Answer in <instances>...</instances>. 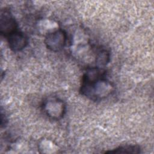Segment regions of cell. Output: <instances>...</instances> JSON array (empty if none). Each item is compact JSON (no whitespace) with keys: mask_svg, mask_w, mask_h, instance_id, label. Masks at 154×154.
I'll list each match as a JSON object with an SVG mask.
<instances>
[{"mask_svg":"<svg viewBox=\"0 0 154 154\" xmlns=\"http://www.w3.org/2000/svg\"><path fill=\"white\" fill-rule=\"evenodd\" d=\"M113 90L112 83L106 78V71L95 67L87 69L84 73L79 92L90 100L99 101L109 96Z\"/></svg>","mask_w":154,"mask_h":154,"instance_id":"1","label":"cell"},{"mask_svg":"<svg viewBox=\"0 0 154 154\" xmlns=\"http://www.w3.org/2000/svg\"><path fill=\"white\" fill-rule=\"evenodd\" d=\"M42 109L50 119L55 120H60L66 112V105L64 102L57 97L46 99L42 105Z\"/></svg>","mask_w":154,"mask_h":154,"instance_id":"2","label":"cell"},{"mask_svg":"<svg viewBox=\"0 0 154 154\" xmlns=\"http://www.w3.org/2000/svg\"><path fill=\"white\" fill-rule=\"evenodd\" d=\"M67 35L62 29H56L48 32L45 37V44L46 48L53 52L61 51L66 45Z\"/></svg>","mask_w":154,"mask_h":154,"instance_id":"3","label":"cell"},{"mask_svg":"<svg viewBox=\"0 0 154 154\" xmlns=\"http://www.w3.org/2000/svg\"><path fill=\"white\" fill-rule=\"evenodd\" d=\"M18 30V25L11 14L7 8L1 9L0 13V33L5 37Z\"/></svg>","mask_w":154,"mask_h":154,"instance_id":"4","label":"cell"},{"mask_svg":"<svg viewBox=\"0 0 154 154\" xmlns=\"http://www.w3.org/2000/svg\"><path fill=\"white\" fill-rule=\"evenodd\" d=\"M10 49L14 52H19L25 48L28 44L26 35L20 31H16L7 37Z\"/></svg>","mask_w":154,"mask_h":154,"instance_id":"5","label":"cell"},{"mask_svg":"<svg viewBox=\"0 0 154 154\" xmlns=\"http://www.w3.org/2000/svg\"><path fill=\"white\" fill-rule=\"evenodd\" d=\"M110 61V53L108 50L105 48L100 49L96 55V67L103 68L106 66Z\"/></svg>","mask_w":154,"mask_h":154,"instance_id":"6","label":"cell"},{"mask_svg":"<svg viewBox=\"0 0 154 154\" xmlns=\"http://www.w3.org/2000/svg\"><path fill=\"white\" fill-rule=\"evenodd\" d=\"M141 148L138 145H125L119 146L112 150L106 151L105 153H139Z\"/></svg>","mask_w":154,"mask_h":154,"instance_id":"7","label":"cell"}]
</instances>
